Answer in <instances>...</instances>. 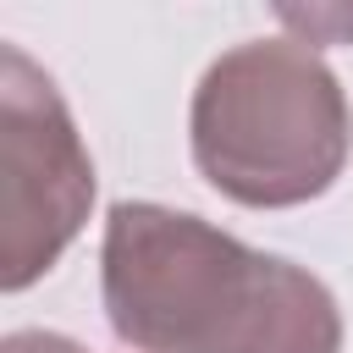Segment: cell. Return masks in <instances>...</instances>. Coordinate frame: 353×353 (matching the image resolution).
<instances>
[{"mask_svg": "<svg viewBox=\"0 0 353 353\" xmlns=\"http://www.w3.org/2000/svg\"><path fill=\"white\" fill-rule=\"evenodd\" d=\"M99 298L132 353H342V309L314 270L149 199L110 204Z\"/></svg>", "mask_w": 353, "mask_h": 353, "instance_id": "6da1fadb", "label": "cell"}, {"mask_svg": "<svg viewBox=\"0 0 353 353\" xmlns=\"http://www.w3.org/2000/svg\"><path fill=\"white\" fill-rule=\"evenodd\" d=\"M188 143L199 176L248 210H292L347 165L353 110L303 39H243L193 88Z\"/></svg>", "mask_w": 353, "mask_h": 353, "instance_id": "7a4b0ae2", "label": "cell"}, {"mask_svg": "<svg viewBox=\"0 0 353 353\" xmlns=\"http://www.w3.org/2000/svg\"><path fill=\"white\" fill-rule=\"evenodd\" d=\"M94 210L83 132L28 50L0 44V287H33Z\"/></svg>", "mask_w": 353, "mask_h": 353, "instance_id": "3957f363", "label": "cell"}, {"mask_svg": "<svg viewBox=\"0 0 353 353\" xmlns=\"http://www.w3.org/2000/svg\"><path fill=\"white\" fill-rule=\"evenodd\" d=\"M281 22L298 28L309 50L325 44V33H347V39H353V11H281Z\"/></svg>", "mask_w": 353, "mask_h": 353, "instance_id": "277c9868", "label": "cell"}, {"mask_svg": "<svg viewBox=\"0 0 353 353\" xmlns=\"http://www.w3.org/2000/svg\"><path fill=\"white\" fill-rule=\"evenodd\" d=\"M0 353H88V347L61 336V331H11L0 342Z\"/></svg>", "mask_w": 353, "mask_h": 353, "instance_id": "5b68a950", "label": "cell"}]
</instances>
